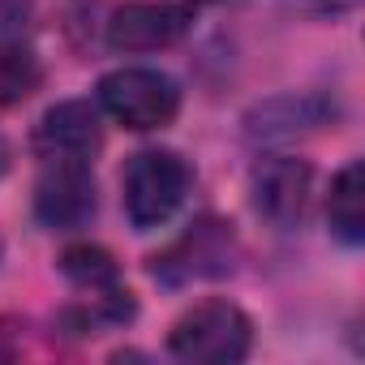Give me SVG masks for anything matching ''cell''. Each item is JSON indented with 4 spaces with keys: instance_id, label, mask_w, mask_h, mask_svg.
Instances as JSON below:
<instances>
[{
    "instance_id": "obj_1",
    "label": "cell",
    "mask_w": 365,
    "mask_h": 365,
    "mask_svg": "<svg viewBox=\"0 0 365 365\" xmlns=\"http://www.w3.org/2000/svg\"><path fill=\"white\" fill-rule=\"evenodd\" d=\"M254 344V327L250 318L232 305V301H202L194 309H185L176 318L168 348L176 361L190 365H232L245 361Z\"/></svg>"
},
{
    "instance_id": "obj_2",
    "label": "cell",
    "mask_w": 365,
    "mask_h": 365,
    "mask_svg": "<svg viewBox=\"0 0 365 365\" xmlns=\"http://www.w3.org/2000/svg\"><path fill=\"white\" fill-rule=\"evenodd\" d=\"M190 180H194V172L176 150H138L125 163V176H120L129 224L138 232H150V228L168 224L180 211V202H185Z\"/></svg>"
},
{
    "instance_id": "obj_3",
    "label": "cell",
    "mask_w": 365,
    "mask_h": 365,
    "mask_svg": "<svg viewBox=\"0 0 365 365\" xmlns=\"http://www.w3.org/2000/svg\"><path fill=\"white\" fill-rule=\"evenodd\" d=\"M99 103L116 125L150 133V129H163L176 120L180 91L159 69H116L99 82Z\"/></svg>"
},
{
    "instance_id": "obj_4",
    "label": "cell",
    "mask_w": 365,
    "mask_h": 365,
    "mask_svg": "<svg viewBox=\"0 0 365 365\" xmlns=\"http://www.w3.org/2000/svg\"><path fill=\"white\" fill-rule=\"evenodd\" d=\"M198 0H133L120 5L108 22V48L112 52H159L185 39L194 22Z\"/></svg>"
},
{
    "instance_id": "obj_5",
    "label": "cell",
    "mask_w": 365,
    "mask_h": 365,
    "mask_svg": "<svg viewBox=\"0 0 365 365\" xmlns=\"http://www.w3.org/2000/svg\"><path fill=\"white\" fill-rule=\"evenodd\" d=\"M155 279L163 284H190V279H215L232 271V232L215 220L194 224L163 258H155Z\"/></svg>"
},
{
    "instance_id": "obj_6",
    "label": "cell",
    "mask_w": 365,
    "mask_h": 365,
    "mask_svg": "<svg viewBox=\"0 0 365 365\" xmlns=\"http://www.w3.org/2000/svg\"><path fill=\"white\" fill-rule=\"evenodd\" d=\"M35 215H39L43 228H56V232L82 228L95 215V176H91V163H69V159L48 163L39 190H35Z\"/></svg>"
},
{
    "instance_id": "obj_7",
    "label": "cell",
    "mask_w": 365,
    "mask_h": 365,
    "mask_svg": "<svg viewBox=\"0 0 365 365\" xmlns=\"http://www.w3.org/2000/svg\"><path fill=\"white\" fill-rule=\"evenodd\" d=\"M309 185H314V172L305 159H262L250 176V194H254V211L262 220H271L275 228H292L305 215L309 202Z\"/></svg>"
},
{
    "instance_id": "obj_8",
    "label": "cell",
    "mask_w": 365,
    "mask_h": 365,
    "mask_svg": "<svg viewBox=\"0 0 365 365\" xmlns=\"http://www.w3.org/2000/svg\"><path fill=\"white\" fill-rule=\"evenodd\" d=\"M339 116V108L327 95H275L258 108L245 112V133L254 142H284V138H301V133H318Z\"/></svg>"
},
{
    "instance_id": "obj_9",
    "label": "cell",
    "mask_w": 365,
    "mask_h": 365,
    "mask_svg": "<svg viewBox=\"0 0 365 365\" xmlns=\"http://www.w3.org/2000/svg\"><path fill=\"white\" fill-rule=\"evenodd\" d=\"M35 146L48 163L56 159H69V163H91V155L99 150V120L91 112V103L82 99H69V103H56L39 133H35Z\"/></svg>"
},
{
    "instance_id": "obj_10",
    "label": "cell",
    "mask_w": 365,
    "mask_h": 365,
    "mask_svg": "<svg viewBox=\"0 0 365 365\" xmlns=\"http://www.w3.org/2000/svg\"><path fill=\"white\" fill-rule=\"evenodd\" d=\"M61 271H65L78 288L95 292L103 318L120 322V318L133 314V301H129V292L120 288V279H116V262H112L108 250H99V245H69V250L61 254Z\"/></svg>"
},
{
    "instance_id": "obj_11",
    "label": "cell",
    "mask_w": 365,
    "mask_h": 365,
    "mask_svg": "<svg viewBox=\"0 0 365 365\" xmlns=\"http://www.w3.org/2000/svg\"><path fill=\"white\" fill-rule=\"evenodd\" d=\"M327 220L344 245H361V237H365V172H361V163H348L331 180Z\"/></svg>"
},
{
    "instance_id": "obj_12",
    "label": "cell",
    "mask_w": 365,
    "mask_h": 365,
    "mask_svg": "<svg viewBox=\"0 0 365 365\" xmlns=\"http://www.w3.org/2000/svg\"><path fill=\"white\" fill-rule=\"evenodd\" d=\"M39 61L22 48H5L0 52V103H18L39 86Z\"/></svg>"
},
{
    "instance_id": "obj_13",
    "label": "cell",
    "mask_w": 365,
    "mask_h": 365,
    "mask_svg": "<svg viewBox=\"0 0 365 365\" xmlns=\"http://www.w3.org/2000/svg\"><path fill=\"white\" fill-rule=\"evenodd\" d=\"M288 9H301V14H318V18H335V14H348L356 9L361 0H284Z\"/></svg>"
},
{
    "instance_id": "obj_14",
    "label": "cell",
    "mask_w": 365,
    "mask_h": 365,
    "mask_svg": "<svg viewBox=\"0 0 365 365\" xmlns=\"http://www.w3.org/2000/svg\"><path fill=\"white\" fill-rule=\"evenodd\" d=\"M5 163H9V150H5V142H0V172H5Z\"/></svg>"
}]
</instances>
